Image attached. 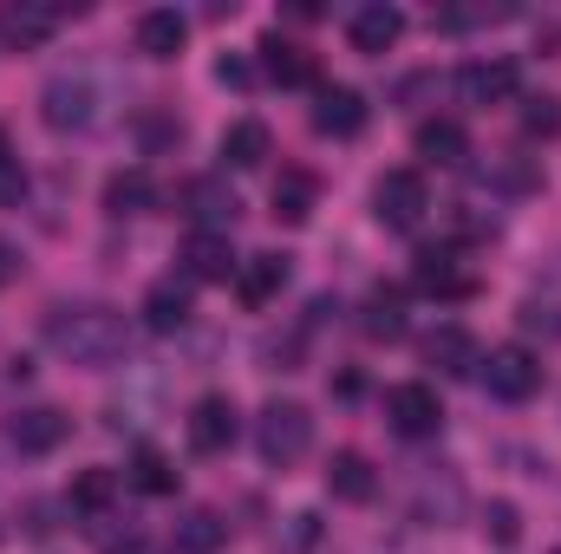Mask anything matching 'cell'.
<instances>
[{
	"mask_svg": "<svg viewBox=\"0 0 561 554\" xmlns=\"http://www.w3.org/2000/svg\"><path fill=\"white\" fill-rule=\"evenodd\" d=\"M373 216H379V229H392V235L424 229V216H431V189H424L419 170H386V176L373 183Z\"/></svg>",
	"mask_w": 561,
	"mask_h": 554,
	"instance_id": "obj_3",
	"label": "cell"
},
{
	"mask_svg": "<svg viewBox=\"0 0 561 554\" xmlns=\"http://www.w3.org/2000/svg\"><path fill=\"white\" fill-rule=\"evenodd\" d=\"M157 203V183H150V170H118L112 183H105V216H144Z\"/></svg>",
	"mask_w": 561,
	"mask_h": 554,
	"instance_id": "obj_26",
	"label": "cell"
},
{
	"mask_svg": "<svg viewBox=\"0 0 561 554\" xmlns=\"http://www.w3.org/2000/svg\"><path fill=\"white\" fill-rule=\"evenodd\" d=\"M424 366H437L444 379H470L483 366V353H477V339L463 326H431L424 333Z\"/></svg>",
	"mask_w": 561,
	"mask_h": 554,
	"instance_id": "obj_14",
	"label": "cell"
},
{
	"mask_svg": "<svg viewBox=\"0 0 561 554\" xmlns=\"http://www.w3.org/2000/svg\"><path fill=\"white\" fill-rule=\"evenodd\" d=\"M268 150H275V138H268L262 118H236V125L222 131V163H229V170H262Z\"/></svg>",
	"mask_w": 561,
	"mask_h": 554,
	"instance_id": "obj_23",
	"label": "cell"
},
{
	"mask_svg": "<svg viewBox=\"0 0 561 554\" xmlns=\"http://www.w3.org/2000/svg\"><path fill=\"white\" fill-rule=\"evenodd\" d=\"M66 7H46V0H7L0 7V39L7 46H46L59 33Z\"/></svg>",
	"mask_w": 561,
	"mask_h": 554,
	"instance_id": "obj_12",
	"label": "cell"
},
{
	"mask_svg": "<svg viewBox=\"0 0 561 554\" xmlns=\"http://www.w3.org/2000/svg\"><path fill=\"white\" fill-rule=\"evenodd\" d=\"M516 85H523L516 59H470V66L457 72V92H463L470 105H510Z\"/></svg>",
	"mask_w": 561,
	"mask_h": 554,
	"instance_id": "obj_11",
	"label": "cell"
},
{
	"mask_svg": "<svg viewBox=\"0 0 561 554\" xmlns=\"http://www.w3.org/2000/svg\"><path fill=\"white\" fill-rule=\"evenodd\" d=\"M7 437H13V450H20V457H53V450L72 437V417L53 412V405H26V412L7 424Z\"/></svg>",
	"mask_w": 561,
	"mask_h": 554,
	"instance_id": "obj_9",
	"label": "cell"
},
{
	"mask_svg": "<svg viewBox=\"0 0 561 554\" xmlns=\"http://www.w3.org/2000/svg\"><path fill=\"white\" fill-rule=\"evenodd\" d=\"M483 529H490V542H503V549H516V535H523V522H516L510 503H490V509H483Z\"/></svg>",
	"mask_w": 561,
	"mask_h": 554,
	"instance_id": "obj_32",
	"label": "cell"
},
{
	"mask_svg": "<svg viewBox=\"0 0 561 554\" xmlns=\"http://www.w3.org/2000/svg\"><path fill=\"white\" fill-rule=\"evenodd\" d=\"M313 131L320 138H359L366 131V99L353 85H327L320 105H313Z\"/></svg>",
	"mask_w": 561,
	"mask_h": 554,
	"instance_id": "obj_17",
	"label": "cell"
},
{
	"mask_svg": "<svg viewBox=\"0 0 561 554\" xmlns=\"http://www.w3.org/2000/svg\"><path fill=\"white\" fill-rule=\"evenodd\" d=\"M131 483H138L144 496H170V489H176V463H170L163 450L144 443L138 457H131Z\"/></svg>",
	"mask_w": 561,
	"mask_h": 554,
	"instance_id": "obj_30",
	"label": "cell"
},
{
	"mask_svg": "<svg viewBox=\"0 0 561 554\" xmlns=\"http://www.w3.org/2000/svg\"><path fill=\"white\" fill-rule=\"evenodd\" d=\"M20 203H26V163H20L13 138L0 131V209H20Z\"/></svg>",
	"mask_w": 561,
	"mask_h": 554,
	"instance_id": "obj_31",
	"label": "cell"
},
{
	"mask_svg": "<svg viewBox=\"0 0 561 554\" xmlns=\"http://www.w3.org/2000/svg\"><path fill=\"white\" fill-rule=\"evenodd\" d=\"M313 203H320V183L307 176V170H280L275 176V222H307L313 216Z\"/></svg>",
	"mask_w": 561,
	"mask_h": 554,
	"instance_id": "obj_27",
	"label": "cell"
},
{
	"mask_svg": "<svg viewBox=\"0 0 561 554\" xmlns=\"http://www.w3.org/2000/svg\"><path fill=\"white\" fill-rule=\"evenodd\" d=\"M13 275H20V249H13V242H0V287H7Z\"/></svg>",
	"mask_w": 561,
	"mask_h": 554,
	"instance_id": "obj_36",
	"label": "cell"
},
{
	"mask_svg": "<svg viewBox=\"0 0 561 554\" xmlns=\"http://www.w3.org/2000/svg\"><path fill=\"white\" fill-rule=\"evenodd\" d=\"M523 326H542V333H561V255L542 262V275L523 300Z\"/></svg>",
	"mask_w": 561,
	"mask_h": 554,
	"instance_id": "obj_24",
	"label": "cell"
},
{
	"mask_svg": "<svg viewBox=\"0 0 561 554\" xmlns=\"http://www.w3.org/2000/svg\"><path fill=\"white\" fill-rule=\"evenodd\" d=\"M412 280H419V293H431V300H470L477 293V275L457 262V249H424Z\"/></svg>",
	"mask_w": 561,
	"mask_h": 554,
	"instance_id": "obj_10",
	"label": "cell"
},
{
	"mask_svg": "<svg viewBox=\"0 0 561 554\" xmlns=\"http://www.w3.org/2000/svg\"><path fill=\"white\" fill-rule=\"evenodd\" d=\"M523 131H529V138H556V131H561L556 99H529V112H523Z\"/></svg>",
	"mask_w": 561,
	"mask_h": 554,
	"instance_id": "obj_33",
	"label": "cell"
},
{
	"mask_svg": "<svg viewBox=\"0 0 561 554\" xmlns=\"http://www.w3.org/2000/svg\"><path fill=\"white\" fill-rule=\"evenodd\" d=\"M366 333L373 339H399L405 333V287H373L366 293Z\"/></svg>",
	"mask_w": 561,
	"mask_h": 554,
	"instance_id": "obj_29",
	"label": "cell"
},
{
	"mask_svg": "<svg viewBox=\"0 0 561 554\" xmlns=\"http://www.w3.org/2000/svg\"><path fill=\"white\" fill-rule=\"evenodd\" d=\"M176 209L196 222V229H209V235H229L236 229V189H222V176H190L183 189H176Z\"/></svg>",
	"mask_w": 561,
	"mask_h": 554,
	"instance_id": "obj_8",
	"label": "cell"
},
{
	"mask_svg": "<svg viewBox=\"0 0 561 554\" xmlns=\"http://www.w3.org/2000/svg\"><path fill=\"white\" fill-rule=\"evenodd\" d=\"M216 79H222V85H249V66H242V59H222Z\"/></svg>",
	"mask_w": 561,
	"mask_h": 554,
	"instance_id": "obj_35",
	"label": "cell"
},
{
	"mask_svg": "<svg viewBox=\"0 0 561 554\" xmlns=\"http://www.w3.org/2000/svg\"><path fill=\"white\" fill-rule=\"evenodd\" d=\"M105 554H163L157 542H144V535H125V542H112Z\"/></svg>",
	"mask_w": 561,
	"mask_h": 554,
	"instance_id": "obj_34",
	"label": "cell"
},
{
	"mask_svg": "<svg viewBox=\"0 0 561 554\" xmlns=\"http://www.w3.org/2000/svg\"><path fill=\"white\" fill-rule=\"evenodd\" d=\"M386 424H392L399 437H437V430H444V399H437V385H424V379L392 385V392H386Z\"/></svg>",
	"mask_w": 561,
	"mask_h": 554,
	"instance_id": "obj_5",
	"label": "cell"
},
{
	"mask_svg": "<svg viewBox=\"0 0 561 554\" xmlns=\"http://www.w3.org/2000/svg\"><path fill=\"white\" fill-rule=\"evenodd\" d=\"M262 66H268V79H275V85H313V59H307L294 39H280V33L262 39Z\"/></svg>",
	"mask_w": 561,
	"mask_h": 554,
	"instance_id": "obj_28",
	"label": "cell"
},
{
	"mask_svg": "<svg viewBox=\"0 0 561 554\" xmlns=\"http://www.w3.org/2000/svg\"><path fill=\"white\" fill-rule=\"evenodd\" d=\"M131 39H138L144 59H176L183 39H190V20H183L176 7H144L138 26H131Z\"/></svg>",
	"mask_w": 561,
	"mask_h": 554,
	"instance_id": "obj_15",
	"label": "cell"
},
{
	"mask_svg": "<svg viewBox=\"0 0 561 554\" xmlns=\"http://www.w3.org/2000/svg\"><path fill=\"white\" fill-rule=\"evenodd\" d=\"M144 326L150 333H183L190 326V280H157L150 293H144Z\"/></svg>",
	"mask_w": 561,
	"mask_h": 554,
	"instance_id": "obj_21",
	"label": "cell"
},
{
	"mask_svg": "<svg viewBox=\"0 0 561 554\" xmlns=\"http://www.w3.org/2000/svg\"><path fill=\"white\" fill-rule=\"evenodd\" d=\"M255 450H262V463H268V470L300 463V457L313 450V412H307V405H294V399H268L262 417H255Z\"/></svg>",
	"mask_w": 561,
	"mask_h": 554,
	"instance_id": "obj_2",
	"label": "cell"
},
{
	"mask_svg": "<svg viewBox=\"0 0 561 554\" xmlns=\"http://www.w3.org/2000/svg\"><path fill=\"white\" fill-rule=\"evenodd\" d=\"M46 346L66 359V366H85V372H105L131 353V320L105 300H79V307H53L46 313Z\"/></svg>",
	"mask_w": 561,
	"mask_h": 554,
	"instance_id": "obj_1",
	"label": "cell"
},
{
	"mask_svg": "<svg viewBox=\"0 0 561 554\" xmlns=\"http://www.w3.org/2000/svg\"><path fill=\"white\" fill-rule=\"evenodd\" d=\"M477 379L490 385V399H503V405H529L536 392H542V359L529 353V346H490V359L477 366Z\"/></svg>",
	"mask_w": 561,
	"mask_h": 554,
	"instance_id": "obj_4",
	"label": "cell"
},
{
	"mask_svg": "<svg viewBox=\"0 0 561 554\" xmlns=\"http://www.w3.org/2000/svg\"><path fill=\"white\" fill-rule=\"evenodd\" d=\"M399 33H405V13H399V7H386V0H373V7H359V13L346 20L353 53H392V46H399Z\"/></svg>",
	"mask_w": 561,
	"mask_h": 554,
	"instance_id": "obj_16",
	"label": "cell"
},
{
	"mask_svg": "<svg viewBox=\"0 0 561 554\" xmlns=\"http://www.w3.org/2000/svg\"><path fill=\"white\" fill-rule=\"evenodd\" d=\"M327 489H333L340 503H373V496H379V470H373V457H359V450H333V463H327Z\"/></svg>",
	"mask_w": 561,
	"mask_h": 554,
	"instance_id": "obj_18",
	"label": "cell"
},
{
	"mask_svg": "<svg viewBox=\"0 0 561 554\" xmlns=\"http://www.w3.org/2000/svg\"><path fill=\"white\" fill-rule=\"evenodd\" d=\"M118 470H79L72 476V489H66V509L72 516H85V522H105L112 516V503H118Z\"/></svg>",
	"mask_w": 561,
	"mask_h": 554,
	"instance_id": "obj_19",
	"label": "cell"
},
{
	"mask_svg": "<svg viewBox=\"0 0 561 554\" xmlns=\"http://www.w3.org/2000/svg\"><path fill=\"white\" fill-rule=\"evenodd\" d=\"M183 280H236V249H229V235H209V229H190L183 235Z\"/></svg>",
	"mask_w": 561,
	"mask_h": 554,
	"instance_id": "obj_13",
	"label": "cell"
},
{
	"mask_svg": "<svg viewBox=\"0 0 561 554\" xmlns=\"http://www.w3.org/2000/svg\"><path fill=\"white\" fill-rule=\"evenodd\" d=\"M419 157H424V163H444V170H457V163L470 157L463 125H457V118H424V125H419Z\"/></svg>",
	"mask_w": 561,
	"mask_h": 554,
	"instance_id": "obj_25",
	"label": "cell"
},
{
	"mask_svg": "<svg viewBox=\"0 0 561 554\" xmlns=\"http://www.w3.org/2000/svg\"><path fill=\"white\" fill-rule=\"evenodd\" d=\"M183 430H190V450L196 457H222L229 443H236V430H242V417H236V399L229 392H203L190 417H183Z\"/></svg>",
	"mask_w": 561,
	"mask_h": 554,
	"instance_id": "obj_7",
	"label": "cell"
},
{
	"mask_svg": "<svg viewBox=\"0 0 561 554\" xmlns=\"http://www.w3.org/2000/svg\"><path fill=\"white\" fill-rule=\"evenodd\" d=\"M99 92H92V79L85 72H59V79H46V92H39V118L53 125V131H85L99 112Z\"/></svg>",
	"mask_w": 561,
	"mask_h": 554,
	"instance_id": "obj_6",
	"label": "cell"
},
{
	"mask_svg": "<svg viewBox=\"0 0 561 554\" xmlns=\"http://www.w3.org/2000/svg\"><path fill=\"white\" fill-rule=\"evenodd\" d=\"M222 542H229V522L216 509H183L176 529H170V549L176 554H222Z\"/></svg>",
	"mask_w": 561,
	"mask_h": 554,
	"instance_id": "obj_22",
	"label": "cell"
},
{
	"mask_svg": "<svg viewBox=\"0 0 561 554\" xmlns=\"http://www.w3.org/2000/svg\"><path fill=\"white\" fill-rule=\"evenodd\" d=\"M287 275H294V268H287V255L262 249V255H249V262L236 268V293H242L249 307H268L280 287H287Z\"/></svg>",
	"mask_w": 561,
	"mask_h": 554,
	"instance_id": "obj_20",
	"label": "cell"
}]
</instances>
